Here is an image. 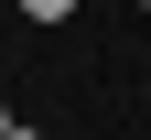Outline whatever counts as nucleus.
<instances>
[{"label":"nucleus","instance_id":"nucleus-2","mask_svg":"<svg viewBox=\"0 0 151 140\" xmlns=\"http://www.w3.org/2000/svg\"><path fill=\"white\" fill-rule=\"evenodd\" d=\"M0 140H11V108H0Z\"/></svg>","mask_w":151,"mask_h":140},{"label":"nucleus","instance_id":"nucleus-1","mask_svg":"<svg viewBox=\"0 0 151 140\" xmlns=\"http://www.w3.org/2000/svg\"><path fill=\"white\" fill-rule=\"evenodd\" d=\"M65 11H76V0H22V22H65Z\"/></svg>","mask_w":151,"mask_h":140}]
</instances>
